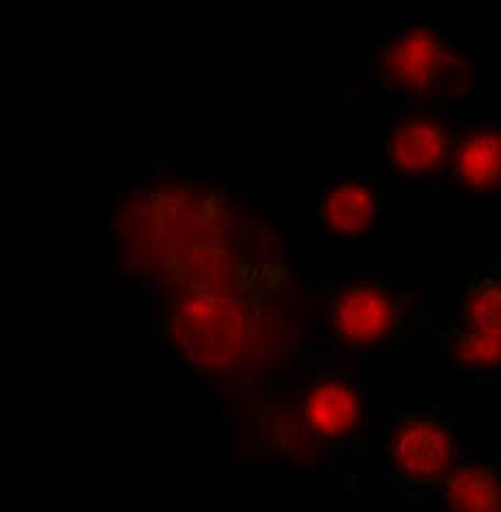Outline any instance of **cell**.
<instances>
[{
  "label": "cell",
  "mask_w": 501,
  "mask_h": 512,
  "mask_svg": "<svg viewBox=\"0 0 501 512\" xmlns=\"http://www.w3.org/2000/svg\"><path fill=\"white\" fill-rule=\"evenodd\" d=\"M453 512H501V477L493 466H466L447 482Z\"/></svg>",
  "instance_id": "obj_7"
},
{
  "label": "cell",
  "mask_w": 501,
  "mask_h": 512,
  "mask_svg": "<svg viewBox=\"0 0 501 512\" xmlns=\"http://www.w3.org/2000/svg\"><path fill=\"white\" fill-rule=\"evenodd\" d=\"M449 135L438 117L416 115L398 124L389 137V159L405 174L436 170L447 157Z\"/></svg>",
  "instance_id": "obj_4"
},
{
  "label": "cell",
  "mask_w": 501,
  "mask_h": 512,
  "mask_svg": "<svg viewBox=\"0 0 501 512\" xmlns=\"http://www.w3.org/2000/svg\"><path fill=\"white\" fill-rule=\"evenodd\" d=\"M385 66L398 86L420 97L444 93L449 84L464 82L469 71L440 33L422 25L407 27L389 42Z\"/></svg>",
  "instance_id": "obj_1"
},
{
  "label": "cell",
  "mask_w": 501,
  "mask_h": 512,
  "mask_svg": "<svg viewBox=\"0 0 501 512\" xmlns=\"http://www.w3.org/2000/svg\"><path fill=\"white\" fill-rule=\"evenodd\" d=\"M453 178L475 192L501 183V128L475 130L460 141L453 157Z\"/></svg>",
  "instance_id": "obj_5"
},
{
  "label": "cell",
  "mask_w": 501,
  "mask_h": 512,
  "mask_svg": "<svg viewBox=\"0 0 501 512\" xmlns=\"http://www.w3.org/2000/svg\"><path fill=\"white\" fill-rule=\"evenodd\" d=\"M306 418L321 433H341L359 418V403L352 389L339 383H324L310 392Z\"/></svg>",
  "instance_id": "obj_8"
},
{
  "label": "cell",
  "mask_w": 501,
  "mask_h": 512,
  "mask_svg": "<svg viewBox=\"0 0 501 512\" xmlns=\"http://www.w3.org/2000/svg\"><path fill=\"white\" fill-rule=\"evenodd\" d=\"M324 214L332 229L343 233H361L372 225L376 203L372 192L365 185L348 183L328 194Z\"/></svg>",
  "instance_id": "obj_9"
},
{
  "label": "cell",
  "mask_w": 501,
  "mask_h": 512,
  "mask_svg": "<svg viewBox=\"0 0 501 512\" xmlns=\"http://www.w3.org/2000/svg\"><path fill=\"white\" fill-rule=\"evenodd\" d=\"M392 455L405 480L427 484L447 473L453 460V440L436 420L407 418L396 431Z\"/></svg>",
  "instance_id": "obj_3"
},
{
  "label": "cell",
  "mask_w": 501,
  "mask_h": 512,
  "mask_svg": "<svg viewBox=\"0 0 501 512\" xmlns=\"http://www.w3.org/2000/svg\"><path fill=\"white\" fill-rule=\"evenodd\" d=\"M458 354L480 367L501 363V275H477L466 288Z\"/></svg>",
  "instance_id": "obj_2"
},
{
  "label": "cell",
  "mask_w": 501,
  "mask_h": 512,
  "mask_svg": "<svg viewBox=\"0 0 501 512\" xmlns=\"http://www.w3.org/2000/svg\"><path fill=\"white\" fill-rule=\"evenodd\" d=\"M394 308L389 299L374 288H354L337 306V326L352 341H372L383 337L392 326Z\"/></svg>",
  "instance_id": "obj_6"
}]
</instances>
